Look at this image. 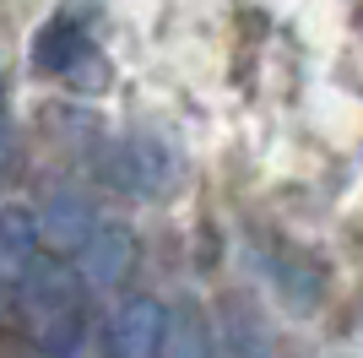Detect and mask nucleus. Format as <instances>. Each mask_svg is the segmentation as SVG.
Masks as SVG:
<instances>
[{
	"instance_id": "nucleus-2",
	"label": "nucleus",
	"mask_w": 363,
	"mask_h": 358,
	"mask_svg": "<svg viewBox=\"0 0 363 358\" xmlns=\"http://www.w3.org/2000/svg\"><path fill=\"white\" fill-rule=\"evenodd\" d=\"M157 331H163V315L152 310V304H130V310L120 315V353L125 358H152Z\"/></svg>"
},
{
	"instance_id": "nucleus-1",
	"label": "nucleus",
	"mask_w": 363,
	"mask_h": 358,
	"mask_svg": "<svg viewBox=\"0 0 363 358\" xmlns=\"http://www.w3.org/2000/svg\"><path fill=\"white\" fill-rule=\"evenodd\" d=\"M157 353L163 358H212V342H206V331H201V320L190 310H174L163 320V331H157Z\"/></svg>"
},
{
	"instance_id": "nucleus-3",
	"label": "nucleus",
	"mask_w": 363,
	"mask_h": 358,
	"mask_svg": "<svg viewBox=\"0 0 363 358\" xmlns=\"http://www.w3.org/2000/svg\"><path fill=\"white\" fill-rule=\"evenodd\" d=\"M120 250H130V244H125L120 234H104V239H98V244H92L87 255H82V266H87V277H92V283H108V277L120 271V261H125Z\"/></svg>"
}]
</instances>
